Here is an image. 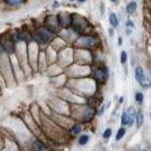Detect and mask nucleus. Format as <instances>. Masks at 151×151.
<instances>
[{"instance_id":"1","label":"nucleus","mask_w":151,"mask_h":151,"mask_svg":"<svg viewBox=\"0 0 151 151\" xmlns=\"http://www.w3.org/2000/svg\"><path fill=\"white\" fill-rule=\"evenodd\" d=\"M36 37H37V41H39L40 43H47L54 37V33L50 29L42 28V29H40L39 32H37Z\"/></svg>"},{"instance_id":"2","label":"nucleus","mask_w":151,"mask_h":151,"mask_svg":"<svg viewBox=\"0 0 151 151\" xmlns=\"http://www.w3.org/2000/svg\"><path fill=\"white\" fill-rule=\"evenodd\" d=\"M108 74H109V72H108V69L107 68H105V69L98 68V69L94 70V78L99 83H105L106 79H107V77H108Z\"/></svg>"},{"instance_id":"3","label":"nucleus","mask_w":151,"mask_h":151,"mask_svg":"<svg viewBox=\"0 0 151 151\" xmlns=\"http://www.w3.org/2000/svg\"><path fill=\"white\" fill-rule=\"evenodd\" d=\"M135 122H136V127L137 128H141L142 125H143V123H144V115H143L142 110H138L136 113V120H135Z\"/></svg>"},{"instance_id":"4","label":"nucleus","mask_w":151,"mask_h":151,"mask_svg":"<svg viewBox=\"0 0 151 151\" xmlns=\"http://www.w3.org/2000/svg\"><path fill=\"white\" fill-rule=\"evenodd\" d=\"M138 84H140L143 89H150L151 87V79L148 77V76H143V77L138 80Z\"/></svg>"},{"instance_id":"5","label":"nucleus","mask_w":151,"mask_h":151,"mask_svg":"<svg viewBox=\"0 0 151 151\" xmlns=\"http://www.w3.org/2000/svg\"><path fill=\"white\" fill-rule=\"evenodd\" d=\"M127 113H128V115H129V119H130V123H129V127H131V125L134 124L135 120H136V109L134 107H129L127 109Z\"/></svg>"},{"instance_id":"6","label":"nucleus","mask_w":151,"mask_h":151,"mask_svg":"<svg viewBox=\"0 0 151 151\" xmlns=\"http://www.w3.org/2000/svg\"><path fill=\"white\" fill-rule=\"evenodd\" d=\"M129 123H130V119H129V115H128V113L127 110H124L122 113V115H121V124H122V127H129Z\"/></svg>"},{"instance_id":"7","label":"nucleus","mask_w":151,"mask_h":151,"mask_svg":"<svg viewBox=\"0 0 151 151\" xmlns=\"http://www.w3.org/2000/svg\"><path fill=\"white\" fill-rule=\"evenodd\" d=\"M109 23L113 28H118L119 27V19L115 13H110L109 14Z\"/></svg>"},{"instance_id":"8","label":"nucleus","mask_w":151,"mask_h":151,"mask_svg":"<svg viewBox=\"0 0 151 151\" xmlns=\"http://www.w3.org/2000/svg\"><path fill=\"white\" fill-rule=\"evenodd\" d=\"M89 142H90V135H87V134H83V135H80L79 138H78V144H79L80 146L86 145Z\"/></svg>"},{"instance_id":"9","label":"nucleus","mask_w":151,"mask_h":151,"mask_svg":"<svg viewBox=\"0 0 151 151\" xmlns=\"http://www.w3.org/2000/svg\"><path fill=\"white\" fill-rule=\"evenodd\" d=\"M125 134H127V129H125V127H120L116 131V135H115V140L116 141H121L122 138L125 136Z\"/></svg>"},{"instance_id":"10","label":"nucleus","mask_w":151,"mask_h":151,"mask_svg":"<svg viewBox=\"0 0 151 151\" xmlns=\"http://www.w3.org/2000/svg\"><path fill=\"white\" fill-rule=\"evenodd\" d=\"M134 73H135V78H136V80H137V81L140 80V79L143 77V76H145L143 68H142V66H140V65L135 68V72H134Z\"/></svg>"},{"instance_id":"11","label":"nucleus","mask_w":151,"mask_h":151,"mask_svg":"<svg viewBox=\"0 0 151 151\" xmlns=\"http://www.w3.org/2000/svg\"><path fill=\"white\" fill-rule=\"evenodd\" d=\"M136 8H137V4L135 1H131L129 4H127V7H125V11H127L128 14H134L136 12Z\"/></svg>"},{"instance_id":"12","label":"nucleus","mask_w":151,"mask_h":151,"mask_svg":"<svg viewBox=\"0 0 151 151\" xmlns=\"http://www.w3.org/2000/svg\"><path fill=\"white\" fill-rule=\"evenodd\" d=\"M83 130V127L81 124H74L73 127L71 128V135L72 136H78Z\"/></svg>"},{"instance_id":"13","label":"nucleus","mask_w":151,"mask_h":151,"mask_svg":"<svg viewBox=\"0 0 151 151\" xmlns=\"http://www.w3.org/2000/svg\"><path fill=\"white\" fill-rule=\"evenodd\" d=\"M34 149L36 150V151H43L44 149H45V146H44V144L41 142V141H35L34 142Z\"/></svg>"},{"instance_id":"14","label":"nucleus","mask_w":151,"mask_h":151,"mask_svg":"<svg viewBox=\"0 0 151 151\" xmlns=\"http://www.w3.org/2000/svg\"><path fill=\"white\" fill-rule=\"evenodd\" d=\"M135 101L137 104H143V101H144V95H143L142 92H136L135 93Z\"/></svg>"},{"instance_id":"15","label":"nucleus","mask_w":151,"mask_h":151,"mask_svg":"<svg viewBox=\"0 0 151 151\" xmlns=\"http://www.w3.org/2000/svg\"><path fill=\"white\" fill-rule=\"evenodd\" d=\"M127 60H128V54H127V51H121V55H120V62H121V64H125L127 63Z\"/></svg>"},{"instance_id":"16","label":"nucleus","mask_w":151,"mask_h":151,"mask_svg":"<svg viewBox=\"0 0 151 151\" xmlns=\"http://www.w3.org/2000/svg\"><path fill=\"white\" fill-rule=\"evenodd\" d=\"M112 134H113L112 128H106V129H105V131L102 133V137H104V140H109L110 136H112Z\"/></svg>"},{"instance_id":"17","label":"nucleus","mask_w":151,"mask_h":151,"mask_svg":"<svg viewBox=\"0 0 151 151\" xmlns=\"http://www.w3.org/2000/svg\"><path fill=\"white\" fill-rule=\"evenodd\" d=\"M135 27V23L131 21V20H127V22H125V28H134Z\"/></svg>"},{"instance_id":"18","label":"nucleus","mask_w":151,"mask_h":151,"mask_svg":"<svg viewBox=\"0 0 151 151\" xmlns=\"http://www.w3.org/2000/svg\"><path fill=\"white\" fill-rule=\"evenodd\" d=\"M104 112H105V105H101V106H100V108H99V110H98L97 114H98L99 116H101V115L104 114Z\"/></svg>"},{"instance_id":"19","label":"nucleus","mask_w":151,"mask_h":151,"mask_svg":"<svg viewBox=\"0 0 151 151\" xmlns=\"http://www.w3.org/2000/svg\"><path fill=\"white\" fill-rule=\"evenodd\" d=\"M131 29L130 28H125V34H127V35H131Z\"/></svg>"},{"instance_id":"20","label":"nucleus","mask_w":151,"mask_h":151,"mask_svg":"<svg viewBox=\"0 0 151 151\" xmlns=\"http://www.w3.org/2000/svg\"><path fill=\"white\" fill-rule=\"evenodd\" d=\"M53 7H54V8H58V7H59V3L55 1V3H54V5H53Z\"/></svg>"},{"instance_id":"21","label":"nucleus","mask_w":151,"mask_h":151,"mask_svg":"<svg viewBox=\"0 0 151 151\" xmlns=\"http://www.w3.org/2000/svg\"><path fill=\"white\" fill-rule=\"evenodd\" d=\"M108 32H109V35H110V36H113V34H114V30H113V28H110Z\"/></svg>"},{"instance_id":"22","label":"nucleus","mask_w":151,"mask_h":151,"mask_svg":"<svg viewBox=\"0 0 151 151\" xmlns=\"http://www.w3.org/2000/svg\"><path fill=\"white\" fill-rule=\"evenodd\" d=\"M119 45H122V37H119Z\"/></svg>"},{"instance_id":"23","label":"nucleus","mask_w":151,"mask_h":151,"mask_svg":"<svg viewBox=\"0 0 151 151\" xmlns=\"http://www.w3.org/2000/svg\"><path fill=\"white\" fill-rule=\"evenodd\" d=\"M78 1H79V3H85L86 0H78Z\"/></svg>"},{"instance_id":"24","label":"nucleus","mask_w":151,"mask_h":151,"mask_svg":"<svg viewBox=\"0 0 151 151\" xmlns=\"http://www.w3.org/2000/svg\"><path fill=\"white\" fill-rule=\"evenodd\" d=\"M110 1H112V3H116V1H118V0H110Z\"/></svg>"},{"instance_id":"25","label":"nucleus","mask_w":151,"mask_h":151,"mask_svg":"<svg viewBox=\"0 0 151 151\" xmlns=\"http://www.w3.org/2000/svg\"><path fill=\"white\" fill-rule=\"evenodd\" d=\"M142 151H150V150H148V149H143Z\"/></svg>"},{"instance_id":"26","label":"nucleus","mask_w":151,"mask_h":151,"mask_svg":"<svg viewBox=\"0 0 151 151\" xmlns=\"http://www.w3.org/2000/svg\"><path fill=\"white\" fill-rule=\"evenodd\" d=\"M69 1H74V0H69Z\"/></svg>"},{"instance_id":"27","label":"nucleus","mask_w":151,"mask_h":151,"mask_svg":"<svg viewBox=\"0 0 151 151\" xmlns=\"http://www.w3.org/2000/svg\"><path fill=\"white\" fill-rule=\"evenodd\" d=\"M150 119H151V113H150Z\"/></svg>"},{"instance_id":"28","label":"nucleus","mask_w":151,"mask_h":151,"mask_svg":"<svg viewBox=\"0 0 151 151\" xmlns=\"http://www.w3.org/2000/svg\"><path fill=\"white\" fill-rule=\"evenodd\" d=\"M150 151H151V150H150Z\"/></svg>"}]
</instances>
